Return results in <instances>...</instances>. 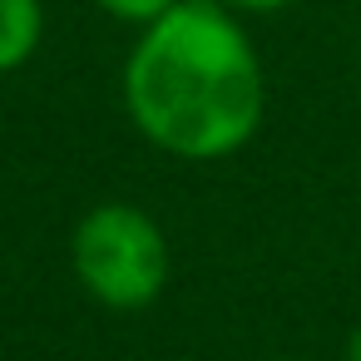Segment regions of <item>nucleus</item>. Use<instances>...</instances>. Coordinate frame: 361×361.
Listing matches in <instances>:
<instances>
[{
  "label": "nucleus",
  "instance_id": "1",
  "mask_svg": "<svg viewBox=\"0 0 361 361\" xmlns=\"http://www.w3.org/2000/svg\"><path fill=\"white\" fill-rule=\"evenodd\" d=\"M124 104L134 129L188 164L238 154L267 109L262 60L218 0H178L144 25L124 65Z\"/></svg>",
  "mask_w": 361,
  "mask_h": 361
},
{
  "label": "nucleus",
  "instance_id": "2",
  "mask_svg": "<svg viewBox=\"0 0 361 361\" xmlns=\"http://www.w3.org/2000/svg\"><path fill=\"white\" fill-rule=\"evenodd\" d=\"M80 287L109 312H144L169 282V238L139 203H94L70 233Z\"/></svg>",
  "mask_w": 361,
  "mask_h": 361
},
{
  "label": "nucleus",
  "instance_id": "3",
  "mask_svg": "<svg viewBox=\"0 0 361 361\" xmlns=\"http://www.w3.org/2000/svg\"><path fill=\"white\" fill-rule=\"evenodd\" d=\"M45 35V11L40 0H0V75L20 70Z\"/></svg>",
  "mask_w": 361,
  "mask_h": 361
},
{
  "label": "nucleus",
  "instance_id": "4",
  "mask_svg": "<svg viewBox=\"0 0 361 361\" xmlns=\"http://www.w3.org/2000/svg\"><path fill=\"white\" fill-rule=\"evenodd\" d=\"M94 6L114 20H129V25H154L159 16H169L178 0H94Z\"/></svg>",
  "mask_w": 361,
  "mask_h": 361
},
{
  "label": "nucleus",
  "instance_id": "5",
  "mask_svg": "<svg viewBox=\"0 0 361 361\" xmlns=\"http://www.w3.org/2000/svg\"><path fill=\"white\" fill-rule=\"evenodd\" d=\"M218 6H228V11H257V16H272V11L297 6V0H218Z\"/></svg>",
  "mask_w": 361,
  "mask_h": 361
},
{
  "label": "nucleus",
  "instance_id": "6",
  "mask_svg": "<svg viewBox=\"0 0 361 361\" xmlns=\"http://www.w3.org/2000/svg\"><path fill=\"white\" fill-rule=\"evenodd\" d=\"M346 361H361V326L346 336Z\"/></svg>",
  "mask_w": 361,
  "mask_h": 361
},
{
  "label": "nucleus",
  "instance_id": "7",
  "mask_svg": "<svg viewBox=\"0 0 361 361\" xmlns=\"http://www.w3.org/2000/svg\"><path fill=\"white\" fill-rule=\"evenodd\" d=\"M272 361H292V356H272Z\"/></svg>",
  "mask_w": 361,
  "mask_h": 361
}]
</instances>
